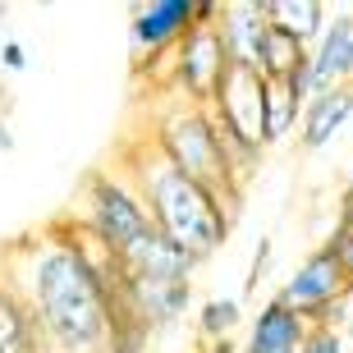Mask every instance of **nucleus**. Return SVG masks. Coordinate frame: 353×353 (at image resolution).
Masks as SVG:
<instances>
[{"mask_svg": "<svg viewBox=\"0 0 353 353\" xmlns=\"http://www.w3.org/2000/svg\"><path fill=\"white\" fill-rule=\"evenodd\" d=\"M266 23L299 37L303 46H316L330 23V10L321 0H266Z\"/></svg>", "mask_w": 353, "mask_h": 353, "instance_id": "obj_15", "label": "nucleus"}, {"mask_svg": "<svg viewBox=\"0 0 353 353\" xmlns=\"http://www.w3.org/2000/svg\"><path fill=\"white\" fill-rule=\"evenodd\" d=\"M303 353H349V344H344L340 335H335V330H326V326H312V335H307Z\"/></svg>", "mask_w": 353, "mask_h": 353, "instance_id": "obj_22", "label": "nucleus"}, {"mask_svg": "<svg viewBox=\"0 0 353 353\" xmlns=\"http://www.w3.org/2000/svg\"><path fill=\"white\" fill-rule=\"evenodd\" d=\"M349 119H353V83L312 97L307 110H303V124H299V147H303V152H321V147H326Z\"/></svg>", "mask_w": 353, "mask_h": 353, "instance_id": "obj_14", "label": "nucleus"}, {"mask_svg": "<svg viewBox=\"0 0 353 353\" xmlns=\"http://www.w3.org/2000/svg\"><path fill=\"white\" fill-rule=\"evenodd\" d=\"M239 321H243V307H239V299H207L202 307H197V335H202L207 344L230 340Z\"/></svg>", "mask_w": 353, "mask_h": 353, "instance_id": "obj_19", "label": "nucleus"}, {"mask_svg": "<svg viewBox=\"0 0 353 353\" xmlns=\"http://www.w3.org/2000/svg\"><path fill=\"white\" fill-rule=\"evenodd\" d=\"M271 252H275V243H271V239H262V243H257V252H252V266H248V294H257V285L266 280Z\"/></svg>", "mask_w": 353, "mask_h": 353, "instance_id": "obj_23", "label": "nucleus"}, {"mask_svg": "<svg viewBox=\"0 0 353 353\" xmlns=\"http://www.w3.org/2000/svg\"><path fill=\"white\" fill-rule=\"evenodd\" d=\"M307 97L299 92L294 79H266V147L285 143L289 133H299Z\"/></svg>", "mask_w": 353, "mask_h": 353, "instance_id": "obj_17", "label": "nucleus"}, {"mask_svg": "<svg viewBox=\"0 0 353 353\" xmlns=\"http://www.w3.org/2000/svg\"><path fill=\"white\" fill-rule=\"evenodd\" d=\"M312 60V46H303L299 37H289L280 28H266L262 37V79H303Z\"/></svg>", "mask_w": 353, "mask_h": 353, "instance_id": "obj_18", "label": "nucleus"}, {"mask_svg": "<svg viewBox=\"0 0 353 353\" xmlns=\"http://www.w3.org/2000/svg\"><path fill=\"white\" fill-rule=\"evenodd\" d=\"M266 0H239V5H221L216 32L225 41L230 65L239 69H257L262 74V37H266Z\"/></svg>", "mask_w": 353, "mask_h": 353, "instance_id": "obj_11", "label": "nucleus"}, {"mask_svg": "<svg viewBox=\"0 0 353 353\" xmlns=\"http://www.w3.org/2000/svg\"><path fill=\"white\" fill-rule=\"evenodd\" d=\"M326 330H335L344 344H349V353H353V289L344 294V303L335 307V312L326 316Z\"/></svg>", "mask_w": 353, "mask_h": 353, "instance_id": "obj_21", "label": "nucleus"}, {"mask_svg": "<svg viewBox=\"0 0 353 353\" xmlns=\"http://www.w3.org/2000/svg\"><path fill=\"white\" fill-rule=\"evenodd\" d=\"M119 262H124L129 280H193V271L202 266L197 257H188L179 243H170L157 230L143 234L129 252H119Z\"/></svg>", "mask_w": 353, "mask_h": 353, "instance_id": "obj_12", "label": "nucleus"}, {"mask_svg": "<svg viewBox=\"0 0 353 353\" xmlns=\"http://www.w3.org/2000/svg\"><path fill=\"white\" fill-rule=\"evenodd\" d=\"M69 216L83 221L92 234L101 239V243H110L115 252H129L143 234L157 230L147 207H143V197H138V188L129 183V174L119 170V165L92 170L79 183V202L69 207Z\"/></svg>", "mask_w": 353, "mask_h": 353, "instance_id": "obj_4", "label": "nucleus"}, {"mask_svg": "<svg viewBox=\"0 0 353 353\" xmlns=\"http://www.w3.org/2000/svg\"><path fill=\"white\" fill-rule=\"evenodd\" d=\"M349 183H353V174H349Z\"/></svg>", "mask_w": 353, "mask_h": 353, "instance_id": "obj_28", "label": "nucleus"}, {"mask_svg": "<svg viewBox=\"0 0 353 353\" xmlns=\"http://www.w3.org/2000/svg\"><path fill=\"white\" fill-rule=\"evenodd\" d=\"M299 83V92L312 101V97H321V92L330 88H344V83H353V14L340 10L330 14L326 32H321V41L312 46V60H307V74Z\"/></svg>", "mask_w": 353, "mask_h": 353, "instance_id": "obj_9", "label": "nucleus"}, {"mask_svg": "<svg viewBox=\"0 0 353 353\" xmlns=\"http://www.w3.org/2000/svg\"><path fill=\"white\" fill-rule=\"evenodd\" d=\"M207 110L225 133H234L252 147H266V79L257 69L230 65V74H225L221 92Z\"/></svg>", "mask_w": 353, "mask_h": 353, "instance_id": "obj_7", "label": "nucleus"}, {"mask_svg": "<svg viewBox=\"0 0 353 353\" xmlns=\"http://www.w3.org/2000/svg\"><path fill=\"white\" fill-rule=\"evenodd\" d=\"M0 19H5V5H0ZM0 41H5V37H0Z\"/></svg>", "mask_w": 353, "mask_h": 353, "instance_id": "obj_27", "label": "nucleus"}, {"mask_svg": "<svg viewBox=\"0 0 353 353\" xmlns=\"http://www.w3.org/2000/svg\"><path fill=\"white\" fill-rule=\"evenodd\" d=\"M197 28V0H147L129 19V41L138 65L170 55L188 32Z\"/></svg>", "mask_w": 353, "mask_h": 353, "instance_id": "obj_8", "label": "nucleus"}, {"mask_svg": "<svg viewBox=\"0 0 353 353\" xmlns=\"http://www.w3.org/2000/svg\"><path fill=\"white\" fill-rule=\"evenodd\" d=\"M0 69H10V74H23L28 69V51L19 37H5L0 41Z\"/></svg>", "mask_w": 353, "mask_h": 353, "instance_id": "obj_24", "label": "nucleus"}, {"mask_svg": "<svg viewBox=\"0 0 353 353\" xmlns=\"http://www.w3.org/2000/svg\"><path fill=\"white\" fill-rule=\"evenodd\" d=\"M147 138L157 143V152L170 161V165H179L188 179H197L207 193H216L230 211L239 207L243 188L234 183V174H230V165H225V157H221L216 119H211L207 105H193V101H183V97H170L165 105H157Z\"/></svg>", "mask_w": 353, "mask_h": 353, "instance_id": "obj_3", "label": "nucleus"}, {"mask_svg": "<svg viewBox=\"0 0 353 353\" xmlns=\"http://www.w3.org/2000/svg\"><path fill=\"white\" fill-rule=\"evenodd\" d=\"M326 248H330V257L340 262L344 280H349V285H353V230H330Z\"/></svg>", "mask_w": 353, "mask_h": 353, "instance_id": "obj_20", "label": "nucleus"}, {"mask_svg": "<svg viewBox=\"0 0 353 353\" xmlns=\"http://www.w3.org/2000/svg\"><path fill=\"white\" fill-rule=\"evenodd\" d=\"M115 165L129 174V183L138 188L147 216L157 225V234L179 243L197 262H207L216 248H225L234 211L225 207L216 193H207L197 179H188L179 165H170V161L161 157L157 143L147 138V129L119 147Z\"/></svg>", "mask_w": 353, "mask_h": 353, "instance_id": "obj_2", "label": "nucleus"}, {"mask_svg": "<svg viewBox=\"0 0 353 353\" xmlns=\"http://www.w3.org/2000/svg\"><path fill=\"white\" fill-rule=\"evenodd\" d=\"M349 289L353 285L344 280L340 262H335V257H330V248L321 243V248H312L299 266H294V275L280 285V294H275V299L285 303L289 312L307 316L312 326H326V316L344 303V294H349Z\"/></svg>", "mask_w": 353, "mask_h": 353, "instance_id": "obj_6", "label": "nucleus"}, {"mask_svg": "<svg viewBox=\"0 0 353 353\" xmlns=\"http://www.w3.org/2000/svg\"><path fill=\"white\" fill-rule=\"evenodd\" d=\"M5 152H14V133H10V124L0 119V157H5Z\"/></svg>", "mask_w": 353, "mask_h": 353, "instance_id": "obj_26", "label": "nucleus"}, {"mask_svg": "<svg viewBox=\"0 0 353 353\" xmlns=\"http://www.w3.org/2000/svg\"><path fill=\"white\" fill-rule=\"evenodd\" d=\"M0 280L23 299L51 353H110V299L60 234L37 230L10 243L0 252Z\"/></svg>", "mask_w": 353, "mask_h": 353, "instance_id": "obj_1", "label": "nucleus"}, {"mask_svg": "<svg viewBox=\"0 0 353 353\" xmlns=\"http://www.w3.org/2000/svg\"><path fill=\"white\" fill-rule=\"evenodd\" d=\"M0 353H46V340H41L32 312L5 280H0Z\"/></svg>", "mask_w": 353, "mask_h": 353, "instance_id": "obj_16", "label": "nucleus"}, {"mask_svg": "<svg viewBox=\"0 0 353 353\" xmlns=\"http://www.w3.org/2000/svg\"><path fill=\"white\" fill-rule=\"evenodd\" d=\"M193 307V280H129L124 307L115 316H138L147 330L179 321Z\"/></svg>", "mask_w": 353, "mask_h": 353, "instance_id": "obj_10", "label": "nucleus"}, {"mask_svg": "<svg viewBox=\"0 0 353 353\" xmlns=\"http://www.w3.org/2000/svg\"><path fill=\"white\" fill-rule=\"evenodd\" d=\"M335 230H353V183L344 188V197H340V221H335Z\"/></svg>", "mask_w": 353, "mask_h": 353, "instance_id": "obj_25", "label": "nucleus"}, {"mask_svg": "<svg viewBox=\"0 0 353 353\" xmlns=\"http://www.w3.org/2000/svg\"><path fill=\"white\" fill-rule=\"evenodd\" d=\"M225 74H230V55H225L216 23H197L170 51V97H183L193 105H211Z\"/></svg>", "mask_w": 353, "mask_h": 353, "instance_id": "obj_5", "label": "nucleus"}, {"mask_svg": "<svg viewBox=\"0 0 353 353\" xmlns=\"http://www.w3.org/2000/svg\"><path fill=\"white\" fill-rule=\"evenodd\" d=\"M307 335H312V321L289 312L280 299H271L257 312V321H252V335H248V349L243 353H303Z\"/></svg>", "mask_w": 353, "mask_h": 353, "instance_id": "obj_13", "label": "nucleus"}]
</instances>
